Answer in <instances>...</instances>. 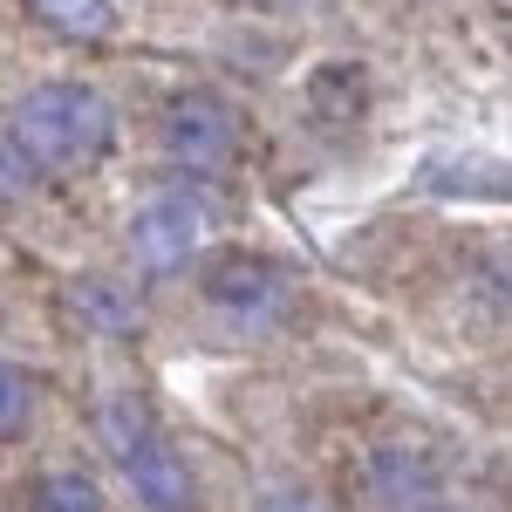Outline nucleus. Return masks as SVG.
<instances>
[{"label": "nucleus", "instance_id": "f257e3e1", "mask_svg": "<svg viewBox=\"0 0 512 512\" xmlns=\"http://www.w3.org/2000/svg\"><path fill=\"white\" fill-rule=\"evenodd\" d=\"M14 137H21V151L35 164L82 171V164H96L110 151L117 117H110V103L89 82H41V89H28L14 103Z\"/></svg>", "mask_w": 512, "mask_h": 512}, {"label": "nucleus", "instance_id": "f03ea898", "mask_svg": "<svg viewBox=\"0 0 512 512\" xmlns=\"http://www.w3.org/2000/svg\"><path fill=\"white\" fill-rule=\"evenodd\" d=\"M205 301L233 328H274L287 315V274L260 253H219L205 267Z\"/></svg>", "mask_w": 512, "mask_h": 512}, {"label": "nucleus", "instance_id": "7ed1b4c3", "mask_svg": "<svg viewBox=\"0 0 512 512\" xmlns=\"http://www.w3.org/2000/svg\"><path fill=\"white\" fill-rule=\"evenodd\" d=\"M158 137H164V151H171V164L219 171V164L233 158V110L212 89H178L158 117Z\"/></svg>", "mask_w": 512, "mask_h": 512}, {"label": "nucleus", "instance_id": "20e7f679", "mask_svg": "<svg viewBox=\"0 0 512 512\" xmlns=\"http://www.w3.org/2000/svg\"><path fill=\"white\" fill-rule=\"evenodd\" d=\"M198 233H205V212H198V198H185V192L151 198V205L130 219V246H137V260H144L151 274H178V267L192 260Z\"/></svg>", "mask_w": 512, "mask_h": 512}, {"label": "nucleus", "instance_id": "39448f33", "mask_svg": "<svg viewBox=\"0 0 512 512\" xmlns=\"http://www.w3.org/2000/svg\"><path fill=\"white\" fill-rule=\"evenodd\" d=\"M369 492L383 499V512H437L444 478H437L431 451H417V444H383V451L369 458Z\"/></svg>", "mask_w": 512, "mask_h": 512}, {"label": "nucleus", "instance_id": "423d86ee", "mask_svg": "<svg viewBox=\"0 0 512 512\" xmlns=\"http://www.w3.org/2000/svg\"><path fill=\"white\" fill-rule=\"evenodd\" d=\"M117 465H123V478H130V499L144 512H192V472H185V458H178L158 431L137 437Z\"/></svg>", "mask_w": 512, "mask_h": 512}, {"label": "nucleus", "instance_id": "0eeeda50", "mask_svg": "<svg viewBox=\"0 0 512 512\" xmlns=\"http://www.w3.org/2000/svg\"><path fill=\"white\" fill-rule=\"evenodd\" d=\"M69 308H76V321H89L96 335H130V328H137V301L123 294L117 280H103V274L76 280V294H69Z\"/></svg>", "mask_w": 512, "mask_h": 512}, {"label": "nucleus", "instance_id": "6e6552de", "mask_svg": "<svg viewBox=\"0 0 512 512\" xmlns=\"http://www.w3.org/2000/svg\"><path fill=\"white\" fill-rule=\"evenodd\" d=\"M28 14H35L41 28L69 35V41H103L117 28V7L110 0H28Z\"/></svg>", "mask_w": 512, "mask_h": 512}, {"label": "nucleus", "instance_id": "1a4fd4ad", "mask_svg": "<svg viewBox=\"0 0 512 512\" xmlns=\"http://www.w3.org/2000/svg\"><path fill=\"white\" fill-rule=\"evenodd\" d=\"M35 512H103V492L82 472H48L35 485Z\"/></svg>", "mask_w": 512, "mask_h": 512}, {"label": "nucleus", "instance_id": "9d476101", "mask_svg": "<svg viewBox=\"0 0 512 512\" xmlns=\"http://www.w3.org/2000/svg\"><path fill=\"white\" fill-rule=\"evenodd\" d=\"M35 185H41L35 158L21 151V137H14V130H0V205H21V198H35Z\"/></svg>", "mask_w": 512, "mask_h": 512}, {"label": "nucleus", "instance_id": "9b49d317", "mask_svg": "<svg viewBox=\"0 0 512 512\" xmlns=\"http://www.w3.org/2000/svg\"><path fill=\"white\" fill-rule=\"evenodd\" d=\"M28 403H35V383H28L14 362H0V437H14L28 424Z\"/></svg>", "mask_w": 512, "mask_h": 512}, {"label": "nucleus", "instance_id": "f8f14e48", "mask_svg": "<svg viewBox=\"0 0 512 512\" xmlns=\"http://www.w3.org/2000/svg\"><path fill=\"white\" fill-rule=\"evenodd\" d=\"M267 512H321V506L308 499V492H274V499H267Z\"/></svg>", "mask_w": 512, "mask_h": 512}]
</instances>
